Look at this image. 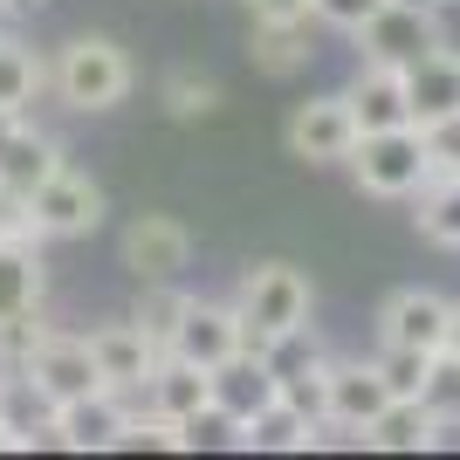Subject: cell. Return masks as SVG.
<instances>
[{
  "mask_svg": "<svg viewBox=\"0 0 460 460\" xmlns=\"http://www.w3.org/2000/svg\"><path fill=\"white\" fill-rule=\"evenodd\" d=\"M234 309H241V330H248V344H282L288 330L309 323V309H316V288L296 261H254L234 288Z\"/></svg>",
  "mask_w": 460,
  "mask_h": 460,
  "instance_id": "1",
  "label": "cell"
},
{
  "mask_svg": "<svg viewBox=\"0 0 460 460\" xmlns=\"http://www.w3.org/2000/svg\"><path fill=\"white\" fill-rule=\"evenodd\" d=\"M49 83H56L62 111L103 117V111H117V103L131 96V56H124L111 35H76V41H62Z\"/></svg>",
  "mask_w": 460,
  "mask_h": 460,
  "instance_id": "2",
  "label": "cell"
},
{
  "mask_svg": "<svg viewBox=\"0 0 460 460\" xmlns=\"http://www.w3.org/2000/svg\"><path fill=\"white\" fill-rule=\"evenodd\" d=\"M344 165L358 172V192H371V199H412V192L433 179L420 124H392V131H358V145H350Z\"/></svg>",
  "mask_w": 460,
  "mask_h": 460,
  "instance_id": "3",
  "label": "cell"
},
{
  "mask_svg": "<svg viewBox=\"0 0 460 460\" xmlns=\"http://www.w3.org/2000/svg\"><path fill=\"white\" fill-rule=\"evenodd\" d=\"M21 207H28V220H35L41 241H83V234L103 227V186H96L90 172H76L69 158H62Z\"/></svg>",
  "mask_w": 460,
  "mask_h": 460,
  "instance_id": "4",
  "label": "cell"
},
{
  "mask_svg": "<svg viewBox=\"0 0 460 460\" xmlns=\"http://www.w3.org/2000/svg\"><path fill=\"white\" fill-rule=\"evenodd\" d=\"M14 371L35 385L49 405H69V399L103 392V371H96V358H90V337H62V330H41L35 344L14 358Z\"/></svg>",
  "mask_w": 460,
  "mask_h": 460,
  "instance_id": "5",
  "label": "cell"
},
{
  "mask_svg": "<svg viewBox=\"0 0 460 460\" xmlns=\"http://www.w3.org/2000/svg\"><path fill=\"white\" fill-rule=\"evenodd\" d=\"M282 145H288V158H303V165H344L350 145H358V111H350V96L330 90V96L296 103L288 124H282Z\"/></svg>",
  "mask_w": 460,
  "mask_h": 460,
  "instance_id": "6",
  "label": "cell"
},
{
  "mask_svg": "<svg viewBox=\"0 0 460 460\" xmlns=\"http://www.w3.org/2000/svg\"><path fill=\"white\" fill-rule=\"evenodd\" d=\"M447 28L433 7H399V0H385L378 14L358 28V62H392V69H412L426 49H440Z\"/></svg>",
  "mask_w": 460,
  "mask_h": 460,
  "instance_id": "7",
  "label": "cell"
},
{
  "mask_svg": "<svg viewBox=\"0 0 460 460\" xmlns=\"http://www.w3.org/2000/svg\"><path fill=\"white\" fill-rule=\"evenodd\" d=\"M447 330H454V303L440 288H392L378 303V344H405V350H447Z\"/></svg>",
  "mask_w": 460,
  "mask_h": 460,
  "instance_id": "8",
  "label": "cell"
},
{
  "mask_svg": "<svg viewBox=\"0 0 460 460\" xmlns=\"http://www.w3.org/2000/svg\"><path fill=\"white\" fill-rule=\"evenodd\" d=\"M90 358H96V371H103V385H111V392L145 399V385H152V371H158V358H165V350H158L152 337L131 323V316H117V323H90Z\"/></svg>",
  "mask_w": 460,
  "mask_h": 460,
  "instance_id": "9",
  "label": "cell"
},
{
  "mask_svg": "<svg viewBox=\"0 0 460 460\" xmlns=\"http://www.w3.org/2000/svg\"><path fill=\"white\" fill-rule=\"evenodd\" d=\"M207 378H213V405H220L227 420H254L261 405L282 399V371H275V358L261 344H241L234 358H220Z\"/></svg>",
  "mask_w": 460,
  "mask_h": 460,
  "instance_id": "10",
  "label": "cell"
},
{
  "mask_svg": "<svg viewBox=\"0 0 460 460\" xmlns=\"http://www.w3.org/2000/svg\"><path fill=\"white\" fill-rule=\"evenodd\" d=\"M248 344V330H241V309L234 303H207V296H186V309H179L172 323V358H192V365H220V358H234V350Z\"/></svg>",
  "mask_w": 460,
  "mask_h": 460,
  "instance_id": "11",
  "label": "cell"
},
{
  "mask_svg": "<svg viewBox=\"0 0 460 460\" xmlns=\"http://www.w3.org/2000/svg\"><path fill=\"white\" fill-rule=\"evenodd\" d=\"M192 261V234L179 227L172 213H137L124 227V269L137 282H179Z\"/></svg>",
  "mask_w": 460,
  "mask_h": 460,
  "instance_id": "12",
  "label": "cell"
},
{
  "mask_svg": "<svg viewBox=\"0 0 460 460\" xmlns=\"http://www.w3.org/2000/svg\"><path fill=\"white\" fill-rule=\"evenodd\" d=\"M131 420V392H90V399H69L56 405V447L69 454H117V433Z\"/></svg>",
  "mask_w": 460,
  "mask_h": 460,
  "instance_id": "13",
  "label": "cell"
},
{
  "mask_svg": "<svg viewBox=\"0 0 460 460\" xmlns=\"http://www.w3.org/2000/svg\"><path fill=\"white\" fill-rule=\"evenodd\" d=\"M385 378L371 358H330V378H323V420L344 426V433H365L371 420L385 412Z\"/></svg>",
  "mask_w": 460,
  "mask_h": 460,
  "instance_id": "14",
  "label": "cell"
},
{
  "mask_svg": "<svg viewBox=\"0 0 460 460\" xmlns=\"http://www.w3.org/2000/svg\"><path fill=\"white\" fill-rule=\"evenodd\" d=\"M405 103H412V124H440V117L460 111V49L454 41L426 49V56L405 69Z\"/></svg>",
  "mask_w": 460,
  "mask_h": 460,
  "instance_id": "15",
  "label": "cell"
},
{
  "mask_svg": "<svg viewBox=\"0 0 460 460\" xmlns=\"http://www.w3.org/2000/svg\"><path fill=\"white\" fill-rule=\"evenodd\" d=\"M350 111H358V131H392V124H412V103H405V69L392 62H358L350 76Z\"/></svg>",
  "mask_w": 460,
  "mask_h": 460,
  "instance_id": "16",
  "label": "cell"
},
{
  "mask_svg": "<svg viewBox=\"0 0 460 460\" xmlns=\"http://www.w3.org/2000/svg\"><path fill=\"white\" fill-rule=\"evenodd\" d=\"M41 296H49V269H41V241H0V323H21V316H41Z\"/></svg>",
  "mask_w": 460,
  "mask_h": 460,
  "instance_id": "17",
  "label": "cell"
},
{
  "mask_svg": "<svg viewBox=\"0 0 460 460\" xmlns=\"http://www.w3.org/2000/svg\"><path fill=\"white\" fill-rule=\"evenodd\" d=\"M62 165V145L49 131H35L28 117H21L14 131L0 137V192H14V199H28V192L41 186V179Z\"/></svg>",
  "mask_w": 460,
  "mask_h": 460,
  "instance_id": "18",
  "label": "cell"
},
{
  "mask_svg": "<svg viewBox=\"0 0 460 460\" xmlns=\"http://www.w3.org/2000/svg\"><path fill=\"white\" fill-rule=\"evenodd\" d=\"M440 412L412 392V399H385V412L365 426V447H385V454H426V447H440Z\"/></svg>",
  "mask_w": 460,
  "mask_h": 460,
  "instance_id": "19",
  "label": "cell"
},
{
  "mask_svg": "<svg viewBox=\"0 0 460 460\" xmlns=\"http://www.w3.org/2000/svg\"><path fill=\"white\" fill-rule=\"evenodd\" d=\"M213 399V378H207V365H192V358H158V371H152V385H145V405L152 412H165V420H192L199 405Z\"/></svg>",
  "mask_w": 460,
  "mask_h": 460,
  "instance_id": "20",
  "label": "cell"
},
{
  "mask_svg": "<svg viewBox=\"0 0 460 460\" xmlns=\"http://www.w3.org/2000/svg\"><path fill=\"white\" fill-rule=\"evenodd\" d=\"M234 447H241V454H309V447H316V426L288 399H275V405H261L254 420H241Z\"/></svg>",
  "mask_w": 460,
  "mask_h": 460,
  "instance_id": "21",
  "label": "cell"
},
{
  "mask_svg": "<svg viewBox=\"0 0 460 460\" xmlns=\"http://www.w3.org/2000/svg\"><path fill=\"white\" fill-rule=\"evenodd\" d=\"M248 56H254V69H261V76H275V83L303 76L309 56H316V49H309V21H254Z\"/></svg>",
  "mask_w": 460,
  "mask_h": 460,
  "instance_id": "22",
  "label": "cell"
},
{
  "mask_svg": "<svg viewBox=\"0 0 460 460\" xmlns=\"http://www.w3.org/2000/svg\"><path fill=\"white\" fill-rule=\"evenodd\" d=\"M0 420H7V447H35V440H56V405L41 399L35 385L21 378L14 365L0 371Z\"/></svg>",
  "mask_w": 460,
  "mask_h": 460,
  "instance_id": "23",
  "label": "cell"
},
{
  "mask_svg": "<svg viewBox=\"0 0 460 460\" xmlns=\"http://www.w3.org/2000/svg\"><path fill=\"white\" fill-rule=\"evenodd\" d=\"M41 83H49V62H41L28 41H14L7 28H0V103L28 117V103L41 96Z\"/></svg>",
  "mask_w": 460,
  "mask_h": 460,
  "instance_id": "24",
  "label": "cell"
},
{
  "mask_svg": "<svg viewBox=\"0 0 460 460\" xmlns=\"http://www.w3.org/2000/svg\"><path fill=\"white\" fill-rule=\"evenodd\" d=\"M412 220H420V234L433 241V248H460V179H426L420 192H412Z\"/></svg>",
  "mask_w": 460,
  "mask_h": 460,
  "instance_id": "25",
  "label": "cell"
},
{
  "mask_svg": "<svg viewBox=\"0 0 460 460\" xmlns=\"http://www.w3.org/2000/svg\"><path fill=\"white\" fill-rule=\"evenodd\" d=\"M158 103L179 117V124H199V117L220 111V83L199 76V69H172V76L158 83Z\"/></svg>",
  "mask_w": 460,
  "mask_h": 460,
  "instance_id": "26",
  "label": "cell"
},
{
  "mask_svg": "<svg viewBox=\"0 0 460 460\" xmlns=\"http://www.w3.org/2000/svg\"><path fill=\"white\" fill-rule=\"evenodd\" d=\"M179 309H186V288H179V282H137V309H131V323L145 330L158 350H165V344H172Z\"/></svg>",
  "mask_w": 460,
  "mask_h": 460,
  "instance_id": "27",
  "label": "cell"
},
{
  "mask_svg": "<svg viewBox=\"0 0 460 460\" xmlns=\"http://www.w3.org/2000/svg\"><path fill=\"white\" fill-rule=\"evenodd\" d=\"M117 454H186V440H179V420H165V412H131L124 420V433H117Z\"/></svg>",
  "mask_w": 460,
  "mask_h": 460,
  "instance_id": "28",
  "label": "cell"
},
{
  "mask_svg": "<svg viewBox=\"0 0 460 460\" xmlns=\"http://www.w3.org/2000/svg\"><path fill=\"white\" fill-rule=\"evenodd\" d=\"M371 365H378V378H385V392H392V399H412V392L426 385V371H433V350L378 344V350H371Z\"/></svg>",
  "mask_w": 460,
  "mask_h": 460,
  "instance_id": "29",
  "label": "cell"
},
{
  "mask_svg": "<svg viewBox=\"0 0 460 460\" xmlns=\"http://www.w3.org/2000/svg\"><path fill=\"white\" fill-rule=\"evenodd\" d=\"M420 399L440 412V426H460V365L454 358H433V371H426V385H420Z\"/></svg>",
  "mask_w": 460,
  "mask_h": 460,
  "instance_id": "30",
  "label": "cell"
},
{
  "mask_svg": "<svg viewBox=\"0 0 460 460\" xmlns=\"http://www.w3.org/2000/svg\"><path fill=\"white\" fill-rule=\"evenodd\" d=\"M426 137V165H433V179H460V111L440 117V124H420Z\"/></svg>",
  "mask_w": 460,
  "mask_h": 460,
  "instance_id": "31",
  "label": "cell"
},
{
  "mask_svg": "<svg viewBox=\"0 0 460 460\" xmlns=\"http://www.w3.org/2000/svg\"><path fill=\"white\" fill-rule=\"evenodd\" d=\"M378 7L385 0H309V21H323V28H337V35H358Z\"/></svg>",
  "mask_w": 460,
  "mask_h": 460,
  "instance_id": "32",
  "label": "cell"
},
{
  "mask_svg": "<svg viewBox=\"0 0 460 460\" xmlns=\"http://www.w3.org/2000/svg\"><path fill=\"white\" fill-rule=\"evenodd\" d=\"M254 21H309V0H248Z\"/></svg>",
  "mask_w": 460,
  "mask_h": 460,
  "instance_id": "33",
  "label": "cell"
},
{
  "mask_svg": "<svg viewBox=\"0 0 460 460\" xmlns=\"http://www.w3.org/2000/svg\"><path fill=\"white\" fill-rule=\"evenodd\" d=\"M447 358L460 365V303H454V330H447Z\"/></svg>",
  "mask_w": 460,
  "mask_h": 460,
  "instance_id": "34",
  "label": "cell"
},
{
  "mask_svg": "<svg viewBox=\"0 0 460 460\" xmlns=\"http://www.w3.org/2000/svg\"><path fill=\"white\" fill-rule=\"evenodd\" d=\"M7 7H14V14H41V7H49V0H7Z\"/></svg>",
  "mask_w": 460,
  "mask_h": 460,
  "instance_id": "35",
  "label": "cell"
},
{
  "mask_svg": "<svg viewBox=\"0 0 460 460\" xmlns=\"http://www.w3.org/2000/svg\"><path fill=\"white\" fill-rule=\"evenodd\" d=\"M399 7H433V14H440V7H454V0H399Z\"/></svg>",
  "mask_w": 460,
  "mask_h": 460,
  "instance_id": "36",
  "label": "cell"
},
{
  "mask_svg": "<svg viewBox=\"0 0 460 460\" xmlns=\"http://www.w3.org/2000/svg\"><path fill=\"white\" fill-rule=\"evenodd\" d=\"M7 21H14V7H7V0H0V28H7Z\"/></svg>",
  "mask_w": 460,
  "mask_h": 460,
  "instance_id": "37",
  "label": "cell"
},
{
  "mask_svg": "<svg viewBox=\"0 0 460 460\" xmlns=\"http://www.w3.org/2000/svg\"><path fill=\"white\" fill-rule=\"evenodd\" d=\"M0 454H7V420H0Z\"/></svg>",
  "mask_w": 460,
  "mask_h": 460,
  "instance_id": "38",
  "label": "cell"
}]
</instances>
